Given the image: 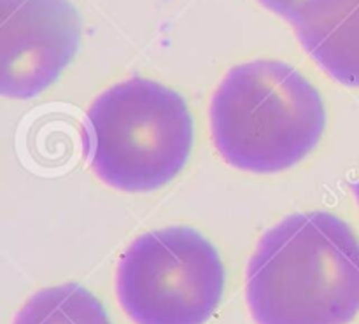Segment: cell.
<instances>
[{"mask_svg":"<svg viewBox=\"0 0 359 324\" xmlns=\"http://www.w3.org/2000/svg\"><path fill=\"white\" fill-rule=\"evenodd\" d=\"M224 279L219 252L202 234L168 227L126 248L116 269V297L135 324H205Z\"/></svg>","mask_w":359,"mask_h":324,"instance_id":"obj_4","label":"cell"},{"mask_svg":"<svg viewBox=\"0 0 359 324\" xmlns=\"http://www.w3.org/2000/svg\"><path fill=\"white\" fill-rule=\"evenodd\" d=\"M258 2L262 4L263 7H266L269 11H272V13L286 18L287 13H290L300 0H258Z\"/></svg>","mask_w":359,"mask_h":324,"instance_id":"obj_8","label":"cell"},{"mask_svg":"<svg viewBox=\"0 0 359 324\" xmlns=\"http://www.w3.org/2000/svg\"><path fill=\"white\" fill-rule=\"evenodd\" d=\"M13 324H112L104 305L74 283L46 288L25 302Z\"/></svg>","mask_w":359,"mask_h":324,"instance_id":"obj_7","label":"cell"},{"mask_svg":"<svg viewBox=\"0 0 359 324\" xmlns=\"http://www.w3.org/2000/svg\"><path fill=\"white\" fill-rule=\"evenodd\" d=\"M353 191H354V195H356V200H358V203H359V181L353 186Z\"/></svg>","mask_w":359,"mask_h":324,"instance_id":"obj_9","label":"cell"},{"mask_svg":"<svg viewBox=\"0 0 359 324\" xmlns=\"http://www.w3.org/2000/svg\"><path fill=\"white\" fill-rule=\"evenodd\" d=\"M81 21L69 0H0V91L32 98L76 56Z\"/></svg>","mask_w":359,"mask_h":324,"instance_id":"obj_5","label":"cell"},{"mask_svg":"<svg viewBox=\"0 0 359 324\" xmlns=\"http://www.w3.org/2000/svg\"><path fill=\"white\" fill-rule=\"evenodd\" d=\"M256 324H349L359 314V238L330 212L286 217L259 238L245 272Z\"/></svg>","mask_w":359,"mask_h":324,"instance_id":"obj_1","label":"cell"},{"mask_svg":"<svg viewBox=\"0 0 359 324\" xmlns=\"http://www.w3.org/2000/svg\"><path fill=\"white\" fill-rule=\"evenodd\" d=\"M286 20L326 74L359 88V0H300Z\"/></svg>","mask_w":359,"mask_h":324,"instance_id":"obj_6","label":"cell"},{"mask_svg":"<svg viewBox=\"0 0 359 324\" xmlns=\"http://www.w3.org/2000/svg\"><path fill=\"white\" fill-rule=\"evenodd\" d=\"M84 128L91 170L126 193L163 188L184 168L193 146L181 95L142 77L105 90L88 109Z\"/></svg>","mask_w":359,"mask_h":324,"instance_id":"obj_3","label":"cell"},{"mask_svg":"<svg viewBox=\"0 0 359 324\" xmlns=\"http://www.w3.org/2000/svg\"><path fill=\"white\" fill-rule=\"evenodd\" d=\"M209 114L221 158L255 174H276L300 163L326 126L319 91L277 60H255L228 70Z\"/></svg>","mask_w":359,"mask_h":324,"instance_id":"obj_2","label":"cell"}]
</instances>
